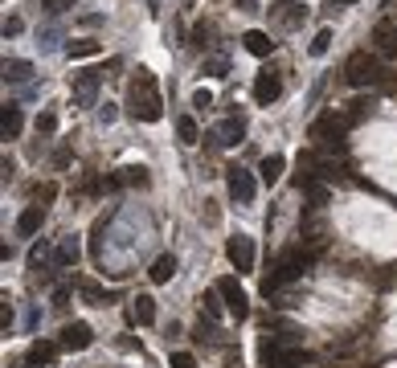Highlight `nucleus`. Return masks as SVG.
Listing matches in <instances>:
<instances>
[{
	"instance_id": "obj_1",
	"label": "nucleus",
	"mask_w": 397,
	"mask_h": 368,
	"mask_svg": "<svg viewBox=\"0 0 397 368\" xmlns=\"http://www.w3.org/2000/svg\"><path fill=\"white\" fill-rule=\"evenodd\" d=\"M127 107H132V115L139 119V123H160V119H164V102H160V90H156L148 70H139V78L132 82Z\"/></svg>"
},
{
	"instance_id": "obj_2",
	"label": "nucleus",
	"mask_w": 397,
	"mask_h": 368,
	"mask_svg": "<svg viewBox=\"0 0 397 368\" xmlns=\"http://www.w3.org/2000/svg\"><path fill=\"white\" fill-rule=\"evenodd\" d=\"M307 266H312V254H307V250H291V254H287V258L279 262V270H275V274H270V278L263 283V291L270 295V291H279L282 283H295V278H299V274H303Z\"/></svg>"
},
{
	"instance_id": "obj_3",
	"label": "nucleus",
	"mask_w": 397,
	"mask_h": 368,
	"mask_svg": "<svg viewBox=\"0 0 397 368\" xmlns=\"http://www.w3.org/2000/svg\"><path fill=\"white\" fill-rule=\"evenodd\" d=\"M344 74H348V82H352V86H377L381 78H385V70H381V62L373 58V53H364V50L348 58Z\"/></svg>"
},
{
	"instance_id": "obj_4",
	"label": "nucleus",
	"mask_w": 397,
	"mask_h": 368,
	"mask_svg": "<svg viewBox=\"0 0 397 368\" xmlns=\"http://www.w3.org/2000/svg\"><path fill=\"white\" fill-rule=\"evenodd\" d=\"M299 360H303V352L295 344H279V340L263 344V368H295Z\"/></svg>"
},
{
	"instance_id": "obj_5",
	"label": "nucleus",
	"mask_w": 397,
	"mask_h": 368,
	"mask_svg": "<svg viewBox=\"0 0 397 368\" xmlns=\"http://www.w3.org/2000/svg\"><path fill=\"white\" fill-rule=\"evenodd\" d=\"M226 254H230V262L238 274H250V270H254V242H250L246 234L230 237V242H226Z\"/></svg>"
},
{
	"instance_id": "obj_6",
	"label": "nucleus",
	"mask_w": 397,
	"mask_h": 368,
	"mask_svg": "<svg viewBox=\"0 0 397 368\" xmlns=\"http://www.w3.org/2000/svg\"><path fill=\"white\" fill-rule=\"evenodd\" d=\"M217 295L226 299V307H230V315H233V319H246L250 303H246V291L238 286V278H221V283H217Z\"/></svg>"
},
{
	"instance_id": "obj_7",
	"label": "nucleus",
	"mask_w": 397,
	"mask_h": 368,
	"mask_svg": "<svg viewBox=\"0 0 397 368\" xmlns=\"http://www.w3.org/2000/svg\"><path fill=\"white\" fill-rule=\"evenodd\" d=\"M226 184H230V197L238 205L254 201V176H250L246 168H230V172H226Z\"/></svg>"
},
{
	"instance_id": "obj_8",
	"label": "nucleus",
	"mask_w": 397,
	"mask_h": 368,
	"mask_svg": "<svg viewBox=\"0 0 397 368\" xmlns=\"http://www.w3.org/2000/svg\"><path fill=\"white\" fill-rule=\"evenodd\" d=\"M99 82H102V70H83V74L74 78V102H78V107H90L95 94H99Z\"/></svg>"
},
{
	"instance_id": "obj_9",
	"label": "nucleus",
	"mask_w": 397,
	"mask_h": 368,
	"mask_svg": "<svg viewBox=\"0 0 397 368\" xmlns=\"http://www.w3.org/2000/svg\"><path fill=\"white\" fill-rule=\"evenodd\" d=\"M282 94V82H279V74L275 70H263L258 78H254V102L258 107H270V102Z\"/></svg>"
},
{
	"instance_id": "obj_10",
	"label": "nucleus",
	"mask_w": 397,
	"mask_h": 368,
	"mask_svg": "<svg viewBox=\"0 0 397 368\" xmlns=\"http://www.w3.org/2000/svg\"><path fill=\"white\" fill-rule=\"evenodd\" d=\"M90 328L86 323H66L62 328V348H70V352H83V348H90Z\"/></svg>"
},
{
	"instance_id": "obj_11",
	"label": "nucleus",
	"mask_w": 397,
	"mask_h": 368,
	"mask_svg": "<svg viewBox=\"0 0 397 368\" xmlns=\"http://www.w3.org/2000/svg\"><path fill=\"white\" fill-rule=\"evenodd\" d=\"M373 41H377V53L397 58V25L393 21H381L377 29H373Z\"/></svg>"
},
{
	"instance_id": "obj_12",
	"label": "nucleus",
	"mask_w": 397,
	"mask_h": 368,
	"mask_svg": "<svg viewBox=\"0 0 397 368\" xmlns=\"http://www.w3.org/2000/svg\"><path fill=\"white\" fill-rule=\"evenodd\" d=\"M41 221H46V209H41V205H29V209L17 217V234L21 237H33L37 229H41Z\"/></svg>"
},
{
	"instance_id": "obj_13",
	"label": "nucleus",
	"mask_w": 397,
	"mask_h": 368,
	"mask_svg": "<svg viewBox=\"0 0 397 368\" xmlns=\"http://www.w3.org/2000/svg\"><path fill=\"white\" fill-rule=\"evenodd\" d=\"M242 41H246V50L254 53V58H270V53H275V41H270V33H263V29H250Z\"/></svg>"
},
{
	"instance_id": "obj_14",
	"label": "nucleus",
	"mask_w": 397,
	"mask_h": 368,
	"mask_svg": "<svg viewBox=\"0 0 397 368\" xmlns=\"http://www.w3.org/2000/svg\"><path fill=\"white\" fill-rule=\"evenodd\" d=\"M242 135H246V123H242V119H226V123L217 127V144L233 148V144H242Z\"/></svg>"
},
{
	"instance_id": "obj_15",
	"label": "nucleus",
	"mask_w": 397,
	"mask_h": 368,
	"mask_svg": "<svg viewBox=\"0 0 397 368\" xmlns=\"http://www.w3.org/2000/svg\"><path fill=\"white\" fill-rule=\"evenodd\" d=\"M282 168H287V160H282L279 151H275V156H266L263 164H258V176H263V184H279L282 180Z\"/></svg>"
},
{
	"instance_id": "obj_16",
	"label": "nucleus",
	"mask_w": 397,
	"mask_h": 368,
	"mask_svg": "<svg viewBox=\"0 0 397 368\" xmlns=\"http://www.w3.org/2000/svg\"><path fill=\"white\" fill-rule=\"evenodd\" d=\"M33 66L25 58H4V82H29Z\"/></svg>"
},
{
	"instance_id": "obj_17",
	"label": "nucleus",
	"mask_w": 397,
	"mask_h": 368,
	"mask_svg": "<svg viewBox=\"0 0 397 368\" xmlns=\"http://www.w3.org/2000/svg\"><path fill=\"white\" fill-rule=\"evenodd\" d=\"M21 127H25L21 111H17V107H4V115H0V135H4V139H17Z\"/></svg>"
},
{
	"instance_id": "obj_18",
	"label": "nucleus",
	"mask_w": 397,
	"mask_h": 368,
	"mask_svg": "<svg viewBox=\"0 0 397 368\" xmlns=\"http://www.w3.org/2000/svg\"><path fill=\"white\" fill-rule=\"evenodd\" d=\"M340 131H344V119H340V115H324L312 127V139H328V135H336V139H340Z\"/></svg>"
},
{
	"instance_id": "obj_19",
	"label": "nucleus",
	"mask_w": 397,
	"mask_h": 368,
	"mask_svg": "<svg viewBox=\"0 0 397 368\" xmlns=\"http://www.w3.org/2000/svg\"><path fill=\"white\" fill-rule=\"evenodd\" d=\"M172 274H176V258H172V254H164V258L152 262V283H168Z\"/></svg>"
},
{
	"instance_id": "obj_20",
	"label": "nucleus",
	"mask_w": 397,
	"mask_h": 368,
	"mask_svg": "<svg viewBox=\"0 0 397 368\" xmlns=\"http://www.w3.org/2000/svg\"><path fill=\"white\" fill-rule=\"evenodd\" d=\"M99 50H102V45L95 41V37H78V41H70V45H66L70 58H95Z\"/></svg>"
},
{
	"instance_id": "obj_21",
	"label": "nucleus",
	"mask_w": 397,
	"mask_h": 368,
	"mask_svg": "<svg viewBox=\"0 0 397 368\" xmlns=\"http://www.w3.org/2000/svg\"><path fill=\"white\" fill-rule=\"evenodd\" d=\"M176 135H181V144H197V119L181 115L176 119Z\"/></svg>"
},
{
	"instance_id": "obj_22",
	"label": "nucleus",
	"mask_w": 397,
	"mask_h": 368,
	"mask_svg": "<svg viewBox=\"0 0 397 368\" xmlns=\"http://www.w3.org/2000/svg\"><path fill=\"white\" fill-rule=\"evenodd\" d=\"M53 352H58L53 344H46V340H37L33 348H29V364H50V360H53Z\"/></svg>"
},
{
	"instance_id": "obj_23",
	"label": "nucleus",
	"mask_w": 397,
	"mask_h": 368,
	"mask_svg": "<svg viewBox=\"0 0 397 368\" xmlns=\"http://www.w3.org/2000/svg\"><path fill=\"white\" fill-rule=\"evenodd\" d=\"M135 319H139V323H152V319H156V299H152V295H139V299H135Z\"/></svg>"
},
{
	"instance_id": "obj_24",
	"label": "nucleus",
	"mask_w": 397,
	"mask_h": 368,
	"mask_svg": "<svg viewBox=\"0 0 397 368\" xmlns=\"http://www.w3.org/2000/svg\"><path fill=\"white\" fill-rule=\"evenodd\" d=\"M115 184H139V188H144V184H148V172H144V168H123L115 176Z\"/></svg>"
},
{
	"instance_id": "obj_25",
	"label": "nucleus",
	"mask_w": 397,
	"mask_h": 368,
	"mask_svg": "<svg viewBox=\"0 0 397 368\" xmlns=\"http://www.w3.org/2000/svg\"><path fill=\"white\" fill-rule=\"evenodd\" d=\"M58 262H62V266H74V262H78V242H74V237H66V242H62Z\"/></svg>"
},
{
	"instance_id": "obj_26",
	"label": "nucleus",
	"mask_w": 397,
	"mask_h": 368,
	"mask_svg": "<svg viewBox=\"0 0 397 368\" xmlns=\"http://www.w3.org/2000/svg\"><path fill=\"white\" fill-rule=\"evenodd\" d=\"M328 50H332V29H319V33L312 37V53L315 58H324Z\"/></svg>"
},
{
	"instance_id": "obj_27",
	"label": "nucleus",
	"mask_w": 397,
	"mask_h": 368,
	"mask_svg": "<svg viewBox=\"0 0 397 368\" xmlns=\"http://www.w3.org/2000/svg\"><path fill=\"white\" fill-rule=\"evenodd\" d=\"M205 74H213V78H226V74H230L226 58H209V62H205Z\"/></svg>"
},
{
	"instance_id": "obj_28",
	"label": "nucleus",
	"mask_w": 397,
	"mask_h": 368,
	"mask_svg": "<svg viewBox=\"0 0 397 368\" xmlns=\"http://www.w3.org/2000/svg\"><path fill=\"white\" fill-rule=\"evenodd\" d=\"M74 4H78V0H41V9H50V13H66Z\"/></svg>"
},
{
	"instance_id": "obj_29",
	"label": "nucleus",
	"mask_w": 397,
	"mask_h": 368,
	"mask_svg": "<svg viewBox=\"0 0 397 368\" xmlns=\"http://www.w3.org/2000/svg\"><path fill=\"white\" fill-rule=\"evenodd\" d=\"M193 107H197V111H209V107H213V94H209V90H197V94H193Z\"/></svg>"
},
{
	"instance_id": "obj_30",
	"label": "nucleus",
	"mask_w": 397,
	"mask_h": 368,
	"mask_svg": "<svg viewBox=\"0 0 397 368\" xmlns=\"http://www.w3.org/2000/svg\"><path fill=\"white\" fill-rule=\"evenodd\" d=\"M53 127H58V119H53L50 111H46V115H37V131H41V135H50Z\"/></svg>"
},
{
	"instance_id": "obj_31",
	"label": "nucleus",
	"mask_w": 397,
	"mask_h": 368,
	"mask_svg": "<svg viewBox=\"0 0 397 368\" xmlns=\"http://www.w3.org/2000/svg\"><path fill=\"white\" fill-rule=\"evenodd\" d=\"M172 368H197V360L189 352H172Z\"/></svg>"
},
{
	"instance_id": "obj_32",
	"label": "nucleus",
	"mask_w": 397,
	"mask_h": 368,
	"mask_svg": "<svg viewBox=\"0 0 397 368\" xmlns=\"http://www.w3.org/2000/svg\"><path fill=\"white\" fill-rule=\"evenodd\" d=\"M201 303H205V311H209V319H217V315H221V307H217V295H205Z\"/></svg>"
},
{
	"instance_id": "obj_33",
	"label": "nucleus",
	"mask_w": 397,
	"mask_h": 368,
	"mask_svg": "<svg viewBox=\"0 0 397 368\" xmlns=\"http://www.w3.org/2000/svg\"><path fill=\"white\" fill-rule=\"evenodd\" d=\"M115 115H119V111H115V102H107V107H99V119H102V123H115Z\"/></svg>"
},
{
	"instance_id": "obj_34",
	"label": "nucleus",
	"mask_w": 397,
	"mask_h": 368,
	"mask_svg": "<svg viewBox=\"0 0 397 368\" xmlns=\"http://www.w3.org/2000/svg\"><path fill=\"white\" fill-rule=\"evenodd\" d=\"M21 29H25V25H21L17 17H9V21H4V37H17Z\"/></svg>"
},
{
	"instance_id": "obj_35",
	"label": "nucleus",
	"mask_w": 397,
	"mask_h": 368,
	"mask_svg": "<svg viewBox=\"0 0 397 368\" xmlns=\"http://www.w3.org/2000/svg\"><path fill=\"white\" fill-rule=\"evenodd\" d=\"M41 262H46V246H33V254H29V266H41Z\"/></svg>"
},
{
	"instance_id": "obj_36",
	"label": "nucleus",
	"mask_w": 397,
	"mask_h": 368,
	"mask_svg": "<svg viewBox=\"0 0 397 368\" xmlns=\"http://www.w3.org/2000/svg\"><path fill=\"white\" fill-rule=\"evenodd\" d=\"M193 37H197V45H205V37H209V25H197V29H193Z\"/></svg>"
},
{
	"instance_id": "obj_37",
	"label": "nucleus",
	"mask_w": 397,
	"mask_h": 368,
	"mask_svg": "<svg viewBox=\"0 0 397 368\" xmlns=\"http://www.w3.org/2000/svg\"><path fill=\"white\" fill-rule=\"evenodd\" d=\"M238 9H242V13H254V9H258V0H238Z\"/></svg>"
},
{
	"instance_id": "obj_38",
	"label": "nucleus",
	"mask_w": 397,
	"mask_h": 368,
	"mask_svg": "<svg viewBox=\"0 0 397 368\" xmlns=\"http://www.w3.org/2000/svg\"><path fill=\"white\" fill-rule=\"evenodd\" d=\"M181 4H193V0H181Z\"/></svg>"
},
{
	"instance_id": "obj_39",
	"label": "nucleus",
	"mask_w": 397,
	"mask_h": 368,
	"mask_svg": "<svg viewBox=\"0 0 397 368\" xmlns=\"http://www.w3.org/2000/svg\"><path fill=\"white\" fill-rule=\"evenodd\" d=\"M344 4H352V0H344Z\"/></svg>"
},
{
	"instance_id": "obj_40",
	"label": "nucleus",
	"mask_w": 397,
	"mask_h": 368,
	"mask_svg": "<svg viewBox=\"0 0 397 368\" xmlns=\"http://www.w3.org/2000/svg\"><path fill=\"white\" fill-rule=\"evenodd\" d=\"M385 4H389V0H385Z\"/></svg>"
}]
</instances>
